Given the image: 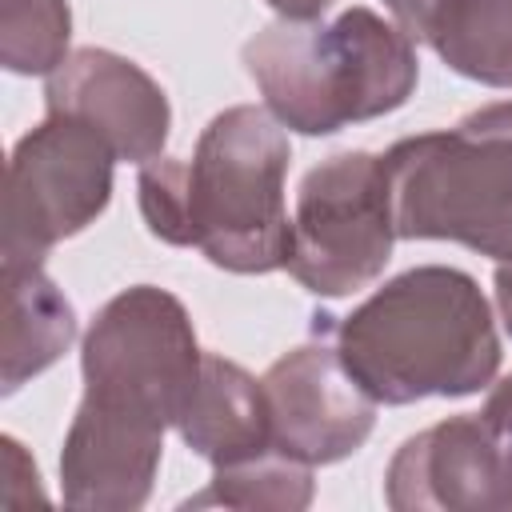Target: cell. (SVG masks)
I'll list each match as a JSON object with an SVG mask.
<instances>
[{
    "instance_id": "1",
    "label": "cell",
    "mask_w": 512,
    "mask_h": 512,
    "mask_svg": "<svg viewBox=\"0 0 512 512\" xmlns=\"http://www.w3.org/2000/svg\"><path fill=\"white\" fill-rule=\"evenodd\" d=\"M288 164V132L268 108H224L208 120L188 160L156 156L140 164V216L156 240L200 248L224 272L264 276L288 268Z\"/></svg>"
},
{
    "instance_id": "2",
    "label": "cell",
    "mask_w": 512,
    "mask_h": 512,
    "mask_svg": "<svg viewBox=\"0 0 512 512\" xmlns=\"http://www.w3.org/2000/svg\"><path fill=\"white\" fill-rule=\"evenodd\" d=\"M336 348L376 404L460 400L500 372L496 316L480 284L448 264L384 280L332 324Z\"/></svg>"
},
{
    "instance_id": "3",
    "label": "cell",
    "mask_w": 512,
    "mask_h": 512,
    "mask_svg": "<svg viewBox=\"0 0 512 512\" xmlns=\"http://www.w3.org/2000/svg\"><path fill=\"white\" fill-rule=\"evenodd\" d=\"M264 108L300 136H332L408 104L420 80L416 44L364 4L336 20H272L240 52Z\"/></svg>"
},
{
    "instance_id": "4",
    "label": "cell",
    "mask_w": 512,
    "mask_h": 512,
    "mask_svg": "<svg viewBox=\"0 0 512 512\" xmlns=\"http://www.w3.org/2000/svg\"><path fill=\"white\" fill-rule=\"evenodd\" d=\"M400 240H452L512 260V100L384 152Z\"/></svg>"
},
{
    "instance_id": "5",
    "label": "cell",
    "mask_w": 512,
    "mask_h": 512,
    "mask_svg": "<svg viewBox=\"0 0 512 512\" xmlns=\"http://www.w3.org/2000/svg\"><path fill=\"white\" fill-rule=\"evenodd\" d=\"M200 364L204 348L196 344L188 308L156 284H132L92 316L80 340V400L176 428Z\"/></svg>"
},
{
    "instance_id": "6",
    "label": "cell",
    "mask_w": 512,
    "mask_h": 512,
    "mask_svg": "<svg viewBox=\"0 0 512 512\" xmlns=\"http://www.w3.org/2000/svg\"><path fill=\"white\" fill-rule=\"evenodd\" d=\"M384 156L336 152L304 172L292 212L288 276L312 296H352L392 260L396 244Z\"/></svg>"
},
{
    "instance_id": "7",
    "label": "cell",
    "mask_w": 512,
    "mask_h": 512,
    "mask_svg": "<svg viewBox=\"0 0 512 512\" xmlns=\"http://www.w3.org/2000/svg\"><path fill=\"white\" fill-rule=\"evenodd\" d=\"M112 144L76 116L48 112L24 132L4 176V268H36L112 200Z\"/></svg>"
},
{
    "instance_id": "8",
    "label": "cell",
    "mask_w": 512,
    "mask_h": 512,
    "mask_svg": "<svg viewBox=\"0 0 512 512\" xmlns=\"http://www.w3.org/2000/svg\"><path fill=\"white\" fill-rule=\"evenodd\" d=\"M260 380L272 408V444L312 468L352 456L376 428V400L336 344H300L272 360Z\"/></svg>"
},
{
    "instance_id": "9",
    "label": "cell",
    "mask_w": 512,
    "mask_h": 512,
    "mask_svg": "<svg viewBox=\"0 0 512 512\" xmlns=\"http://www.w3.org/2000/svg\"><path fill=\"white\" fill-rule=\"evenodd\" d=\"M396 512H512V460L484 416H448L408 436L388 472Z\"/></svg>"
},
{
    "instance_id": "10",
    "label": "cell",
    "mask_w": 512,
    "mask_h": 512,
    "mask_svg": "<svg viewBox=\"0 0 512 512\" xmlns=\"http://www.w3.org/2000/svg\"><path fill=\"white\" fill-rule=\"evenodd\" d=\"M44 108L96 128L116 160L148 164L164 156L172 104L164 88L128 56L108 48H76L44 80Z\"/></svg>"
},
{
    "instance_id": "11",
    "label": "cell",
    "mask_w": 512,
    "mask_h": 512,
    "mask_svg": "<svg viewBox=\"0 0 512 512\" xmlns=\"http://www.w3.org/2000/svg\"><path fill=\"white\" fill-rule=\"evenodd\" d=\"M160 424L104 412L88 400L76 404V416L60 448V496L72 508L92 512H136L148 504L160 456Z\"/></svg>"
},
{
    "instance_id": "12",
    "label": "cell",
    "mask_w": 512,
    "mask_h": 512,
    "mask_svg": "<svg viewBox=\"0 0 512 512\" xmlns=\"http://www.w3.org/2000/svg\"><path fill=\"white\" fill-rule=\"evenodd\" d=\"M176 432L212 468L276 448L264 380L220 352H204L200 380L176 420Z\"/></svg>"
},
{
    "instance_id": "13",
    "label": "cell",
    "mask_w": 512,
    "mask_h": 512,
    "mask_svg": "<svg viewBox=\"0 0 512 512\" xmlns=\"http://www.w3.org/2000/svg\"><path fill=\"white\" fill-rule=\"evenodd\" d=\"M76 340V312L44 268H4V396L52 368Z\"/></svg>"
},
{
    "instance_id": "14",
    "label": "cell",
    "mask_w": 512,
    "mask_h": 512,
    "mask_svg": "<svg viewBox=\"0 0 512 512\" xmlns=\"http://www.w3.org/2000/svg\"><path fill=\"white\" fill-rule=\"evenodd\" d=\"M424 44L456 76L512 88V0H444Z\"/></svg>"
},
{
    "instance_id": "15",
    "label": "cell",
    "mask_w": 512,
    "mask_h": 512,
    "mask_svg": "<svg viewBox=\"0 0 512 512\" xmlns=\"http://www.w3.org/2000/svg\"><path fill=\"white\" fill-rule=\"evenodd\" d=\"M316 496L312 484V464L268 448L260 456L236 460V464H216L212 480L204 492L184 500V508H268V512H300Z\"/></svg>"
},
{
    "instance_id": "16",
    "label": "cell",
    "mask_w": 512,
    "mask_h": 512,
    "mask_svg": "<svg viewBox=\"0 0 512 512\" xmlns=\"http://www.w3.org/2000/svg\"><path fill=\"white\" fill-rule=\"evenodd\" d=\"M68 0H0V64L12 76H52L68 60Z\"/></svg>"
},
{
    "instance_id": "17",
    "label": "cell",
    "mask_w": 512,
    "mask_h": 512,
    "mask_svg": "<svg viewBox=\"0 0 512 512\" xmlns=\"http://www.w3.org/2000/svg\"><path fill=\"white\" fill-rule=\"evenodd\" d=\"M480 416H484V424L496 432V440L504 444V452H508V460H512V372H508L504 380H492V392H488Z\"/></svg>"
},
{
    "instance_id": "18",
    "label": "cell",
    "mask_w": 512,
    "mask_h": 512,
    "mask_svg": "<svg viewBox=\"0 0 512 512\" xmlns=\"http://www.w3.org/2000/svg\"><path fill=\"white\" fill-rule=\"evenodd\" d=\"M444 0H384V8L396 16V24H400V32L416 44H424V32H428V24H432V16H436V8H440Z\"/></svg>"
},
{
    "instance_id": "19",
    "label": "cell",
    "mask_w": 512,
    "mask_h": 512,
    "mask_svg": "<svg viewBox=\"0 0 512 512\" xmlns=\"http://www.w3.org/2000/svg\"><path fill=\"white\" fill-rule=\"evenodd\" d=\"M492 296H496L500 324H504V332L512 336V260H500V264H496V276H492Z\"/></svg>"
},
{
    "instance_id": "20",
    "label": "cell",
    "mask_w": 512,
    "mask_h": 512,
    "mask_svg": "<svg viewBox=\"0 0 512 512\" xmlns=\"http://www.w3.org/2000/svg\"><path fill=\"white\" fill-rule=\"evenodd\" d=\"M264 4L284 20H320L332 8V0H264Z\"/></svg>"
}]
</instances>
